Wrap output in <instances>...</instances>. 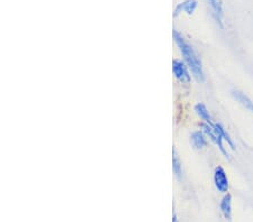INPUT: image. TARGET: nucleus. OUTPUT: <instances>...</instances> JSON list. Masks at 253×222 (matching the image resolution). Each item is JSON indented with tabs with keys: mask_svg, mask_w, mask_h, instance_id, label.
Listing matches in <instances>:
<instances>
[{
	"mask_svg": "<svg viewBox=\"0 0 253 222\" xmlns=\"http://www.w3.org/2000/svg\"><path fill=\"white\" fill-rule=\"evenodd\" d=\"M209 3L210 8L214 11V15H215L217 21H222V17H223V2L222 0H207Z\"/></svg>",
	"mask_w": 253,
	"mask_h": 222,
	"instance_id": "9",
	"label": "nucleus"
},
{
	"mask_svg": "<svg viewBox=\"0 0 253 222\" xmlns=\"http://www.w3.org/2000/svg\"><path fill=\"white\" fill-rule=\"evenodd\" d=\"M232 95L235 98V100L239 101L245 109H248L250 112L253 113V101L251 100L248 95H245L243 92H241L239 90L232 91Z\"/></svg>",
	"mask_w": 253,
	"mask_h": 222,
	"instance_id": "8",
	"label": "nucleus"
},
{
	"mask_svg": "<svg viewBox=\"0 0 253 222\" xmlns=\"http://www.w3.org/2000/svg\"><path fill=\"white\" fill-rule=\"evenodd\" d=\"M220 130H221V133H222V135H223V138H224V141H226V143H228V145L229 147H231L232 149H234L235 148V145H234V141H233V139L231 138V136L228 135V133L226 132L225 130V128L223 127V126L222 125H220Z\"/></svg>",
	"mask_w": 253,
	"mask_h": 222,
	"instance_id": "11",
	"label": "nucleus"
},
{
	"mask_svg": "<svg viewBox=\"0 0 253 222\" xmlns=\"http://www.w3.org/2000/svg\"><path fill=\"white\" fill-rule=\"evenodd\" d=\"M214 184L218 192L228 193L229 187L228 178L225 170L222 166H216L214 170Z\"/></svg>",
	"mask_w": 253,
	"mask_h": 222,
	"instance_id": "2",
	"label": "nucleus"
},
{
	"mask_svg": "<svg viewBox=\"0 0 253 222\" xmlns=\"http://www.w3.org/2000/svg\"><path fill=\"white\" fill-rule=\"evenodd\" d=\"M172 222H179L178 218H177V216H176V214H174V217H172Z\"/></svg>",
	"mask_w": 253,
	"mask_h": 222,
	"instance_id": "12",
	"label": "nucleus"
},
{
	"mask_svg": "<svg viewBox=\"0 0 253 222\" xmlns=\"http://www.w3.org/2000/svg\"><path fill=\"white\" fill-rule=\"evenodd\" d=\"M190 140L193 146L196 149H202L207 146V139H206V133L202 130H196L191 133Z\"/></svg>",
	"mask_w": 253,
	"mask_h": 222,
	"instance_id": "6",
	"label": "nucleus"
},
{
	"mask_svg": "<svg viewBox=\"0 0 253 222\" xmlns=\"http://www.w3.org/2000/svg\"><path fill=\"white\" fill-rule=\"evenodd\" d=\"M196 8H197V0H185V1L179 3V5L176 7L174 16L177 17L180 13H182V11H185V13H187L188 15H191L195 13Z\"/></svg>",
	"mask_w": 253,
	"mask_h": 222,
	"instance_id": "4",
	"label": "nucleus"
},
{
	"mask_svg": "<svg viewBox=\"0 0 253 222\" xmlns=\"http://www.w3.org/2000/svg\"><path fill=\"white\" fill-rule=\"evenodd\" d=\"M174 40L176 42V44L178 45L180 52H181L183 59H185V62L187 63L188 67L191 70V73L195 76V79L199 82L204 81L205 74L204 70H202V61L199 60V57L196 54V52L194 51V48L187 43L185 38L180 35L177 30L174 32Z\"/></svg>",
	"mask_w": 253,
	"mask_h": 222,
	"instance_id": "1",
	"label": "nucleus"
},
{
	"mask_svg": "<svg viewBox=\"0 0 253 222\" xmlns=\"http://www.w3.org/2000/svg\"><path fill=\"white\" fill-rule=\"evenodd\" d=\"M172 168H174V173L176 174L177 178H181L182 175V165H181V162H180L179 159V156L177 154V152L172 151Z\"/></svg>",
	"mask_w": 253,
	"mask_h": 222,
	"instance_id": "10",
	"label": "nucleus"
},
{
	"mask_svg": "<svg viewBox=\"0 0 253 222\" xmlns=\"http://www.w3.org/2000/svg\"><path fill=\"white\" fill-rule=\"evenodd\" d=\"M195 112L201 119L206 122V124H212V116H210L209 110L207 108L205 103L198 102L197 105H195Z\"/></svg>",
	"mask_w": 253,
	"mask_h": 222,
	"instance_id": "7",
	"label": "nucleus"
},
{
	"mask_svg": "<svg viewBox=\"0 0 253 222\" xmlns=\"http://www.w3.org/2000/svg\"><path fill=\"white\" fill-rule=\"evenodd\" d=\"M172 72H174L176 79H178L180 82H190V74L188 72V67L183 61L174 60V62H172Z\"/></svg>",
	"mask_w": 253,
	"mask_h": 222,
	"instance_id": "3",
	"label": "nucleus"
},
{
	"mask_svg": "<svg viewBox=\"0 0 253 222\" xmlns=\"http://www.w3.org/2000/svg\"><path fill=\"white\" fill-rule=\"evenodd\" d=\"M221 212L223 214L226 220L232 219V195L229 193H225L220 203Z\"/></svg>",
	"mask_w": 253,
	"mask_h": 222,
	"instance_id": "5",
	"label": "nucleus"
}]
</instances>
